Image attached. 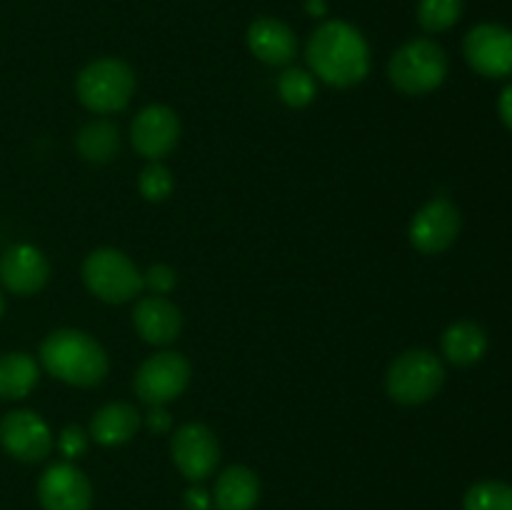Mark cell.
Segmentation results:
<instances>
[{"label":"cell","instance_id":"obj_5","mask_svg":"<svg viewBox=\"0 0 512 510\" xmlns=\"http://www.w3.org/2000/svg\"><path fill=\"white\" fill-rule=\"evenodd\" d=\"M445 383L443 360L423 348L405 350L385 373V390L400 405H423L440 393Z\"/></svg>","mask_w":512,"mask_h":510},{"label":"cell","instance_id":"obj_11","mask_svg":"<svg viewBox=\"0 0 512 510\" xmlns=\"http://www.w3.org/2000/svg\"><path fill=\"white\" fill-rule=\"evenodd\" d=\"M463 53L470 68L485 78L512 75V30L500 23H480L465 35Z\"/></svg>","mask_w":512,"mask_h":510},{"label":"cell","instance_id":"obj_13","mask_svg":"<svg viewBox=\"0 0 512 510\" xmlns=\"http://www.w3.org/2000/svg\"><path fill=\"white\" fill-rule=\"evenodd\" d=\"M180 118L168 105H148L135 115L130 125V143L143 158L160 160L180 143Z\"/></svg>","mask_w":512,"mask_h":510},{"label":"cell","instance_id":"obj_6","mask_svg":"<svg viewBox=\"0 0 512 510\" xmlns=\"http://www.w3.org/2000/svg\"><path fill=\"white\" fill-rule=\"evenodd\" d=\"M83 283L98 300L120 305L140 295L143 273L118 248H95L83 260Z\"/></svg>","mask_w":512,"mask_h":510},{"label":"cell","instance_id":"obj_19","mask_svg":"<svg viewBox=\"0 0 512 510\" xmlns=\"http://www.w3.org/2000/svg\"><path fill=\"white\" fill-rule=\"evenodd\" d=\"M440 348H443L448 363L468 368V365L483 360V355L488 353V333L473 320H458V323L445 328Z\"/></svg>","mask_w":512,"mask_h":510},{"label":"cell","instance_id":"obj_28","mask_svg":"<svg viewBox=\"0 0 512 510\" xmlns=\"http://www.w3.org/2000/svg\"><path fill=\"white\" fill-rule=\"evenodd\" d=\"M145 425H148L153 433H168L170 428H173V418H170V413L165 410V405H153L150 408V413L145 415Z\"/></svg>","mask_w":512,"mask_h":510},{"label":"cell","instance_id":"obj_20","mask_svg":"<svg viewBox=\"0 0 512 510\" xmlns=\"http://www.w3.org/2000/svg\"><path fill=\"white\" fill-rule=\"evenodd\" d=\"M40 380V365L30 353L15 350V353L0 355V398L20 400L35 390Z\"/></svg>","mask_w":512,"mask_h":510},{"label":"cell","instance_id":"obj_18","mask_svg":"<svg viewBox=\"0 0 512 510\" xmlns=\"http://www.w3.org/2000/svg\"><path fill=\"white\" fill-rule=\"evenodd\" d=\"M213 500L218 510H253L260 500V478L248 465H230L215 480Z\"/></svg>","mask_w":512,"mask_h":510},{"label":"cell","instance_id":"obj_30","mask_svg":"<svg viewBox=\"0 0 512 510\" xmlns=\"http://www.w3.org/2000/svg\"><path fill=\"white\" fill-rule=\"evenodd\" d=\"M305 8H308V13L310 15H315V18H320V15H325V0H308V3H305Z\"/></svg>","mask_w":512,"mask_h":510},{"label":"cell","instance_id":"obj_21","mask_svg":"<svg viewBox=\"0 0 512 510\" xmlns=\"http://www.w3.org/2000/svg\"><path fill=\"white\" fill-rule=\"evenodd\" d=\"M75 148H78L80 158L88 160V163H108L120 150L118 125L108 118L90 120L88 125L80 128L78 138H75Z\"/></svg>","mask_w":512,"mask_h":510},{"label":"cell","instance_id":"obj_29","mask_svg":"<svg viewBox=\"0 0 512 510\" xmlns=\"http://www.w3.org/2000/svg\"><path fill=\"white\" fill-rule=\"evenodd\" d=\"M498 113H500V120H503V123L512 130V83L505 85V90L500 93Z\"/></svg>","mask_w":512,"mask_h":510},{"label":"cell","instance_id":"obj_15","mask_svg":"<svg viewBox=\"0 0 512 510\" xmlns=\"http://www.w3.org/2000/svg\"><path fill=\"white\" fill-rule=\"evenodd\" d=\"M133 325L150 345H170L183 330V313L165 295H145L133 308Z\"/></svg>","mask_w":512,"mask_h":510},{"label":"cell","instance_id":"obj_26","mask_svg":"<svg viewBox=\"0 0 512 510\" xmlns=\"http://www.w3.org/2000/svg\"><path fill=\"white\" fill-rule=\"evenodd\" d=\"M143 285L145 288H150V293L153 295H168L170 290L178 285V273H175L170 265L155 263L143 273Z\"/></svg>","mask_w":512,"mask_h":510},{"label":"cell","instance_id":"obj_9","mask_svg":"<svg viewBox=\"0 0 512 510\" xmlns=\"http://www.w3.org/2000/svg\"><path fill=\"white\" fill-rule=\"evenodd\" d=\"M55 440L35 410H10L0 420V448L20 463H43Z\"/></svg>","mask_w":512,"mask_h":510},{"label":"cell","instance_id":"obj_17","mask_svg":"<svg viewBox=\"0 0 512 510\" xmlns=\"http://www.w3.org/2000/svg\"><path fill=\"white\" fill-rule=\"evenodd\" d=\"M140 423H143V418L135 410V405L108 403L95 410V415L90 418L88 435L103 448H115V445H123L130 438H135Z\"/></svg>","mask_w":512,"mask_h":510},{"label":"cell","instance_id":"obj_8","mask_svg":"<svg viewBox=\"0 0 512 510\" xmlns=\"http://www.w3.org/2000/svg\"><path fill=\"white\" fill-rule=\"evenodd\" d=\"M460 225L458 205L448 198H433L410 220V245L423 255H440L458 240Z\"/></svg>","mask_w":512,"mask_h":510},{"label":"cell","instance_id":"obj_16","mask_svg":"<svg viewBox=\"0 0 512 510\" xmlns=\"http://www.w3.org/2000/svg\"><path fill=\"white\" fill-rule=\"evenodd\" d=\"M248 48L260 63L275 65V68H285L298 55V38H295L293 28L278 18H263L253 20L248 28Z\"/></svg>","mask_w":512,"mask_h":510},{"label":"cell","instance_id":"obj_10","mask_svg":"<svg viewBox=\"0 0 512 510\" xmlns=\"http://www.w3.org/2000/svg\"><path fill=\"white\" fill-rule=\"evenodd\" d=\"M173 463L190 483L210 478L220 463V443L213 430L203 423H185L170 438Z\"/></svg>","mask_w":512,"mask_h":510},{"label":"cell","instance_id":"obj_14","mask_svg":"<svg viewBox=\"0 0 512 510\" xmlns=\"http://www.w3.org/2000/svg\"><path fill=\"white\" fill-rule=\"evenodd\" d=\"M50 278V263L40 248L30 243L10 245L0 258V280L15 295H35Z\"/></svg>","mask_w":512,"mask_h":510},{"label":"cell","instance_id":"obj_22","mask_svg":"<svg viewBox=\"0 0 512 510\" xmlns=\"http://www.w3.org/2000/svg\"><path fill=\"white\" fill-rule=\"evenodd\" d=\"M278 95L288 108H308L318 95L315 75L305 68H285L278 78Z\"/></svg>","mask_w":512,"mask_h":510},{"label":"cell","instance_id":"obj_1","mask_svg":"<svg viewBox=\"0 0 512 510\" xmlns=\"http://www.w3.org/2000/svg\"><path fill=\"white\" fill-rule=\"evenodd\" d=\"M305 58L315 78L333 88H353L370 73V45L348 20H328L310 33Z\"/></svg>","mask_w":512,"mask_h":510},{"label":"cell","instance_id":"obj_31","mask_svg":"<svg viewBox=\"0 0 512 510\" xmlns=\"http://www.w3.org/2000/svg\"><path fill=\"white\" fill-rule=\"evenodd\" d=\"M3 310H5V300H3V293H0V315H3Z\"/></svg>","mask_w":512,"mask_h":510},{"label":"cell","instance_id":"obj_27","mask_svg":"<svg viewBox=\"0 0 512 510\" xmlns=\"http://www.w3.org/2000/svg\"><path fill=\"white\" fill-rule=\"evenodd\" d=\"M88 438L90 435L85 433L80 425H68V428L60 433L58 450L68 460H75V458H80V455H85V450H88Z\"/></svg>","mask_w":512,"mask_h":510},{"label":"cell","instance_id":"obj_25","mask_svg":"<svg viewBox=\"0 0 512 510\" xmlns=\"http://www.w3.org/2000/svg\"><path fill=\"white\" fill-rule=\"evenodd\" d=\"M175 188V178L170 173V168H165L158 160H150L138 175V190L148 203H163L165 198H170Z\"/></svg>","mask_w":512,"mask_h":510},{"label":"cell","instance_id":"obj_12","mask_svg":"<svg viewBox=\"0 0 512 510\" xmlns=\"http://www.w3.org/2000/svg\"><path fill=\"white\" fill-rule=\"evenodd\" d=\"M38 503L43 510H90L93 485L78 465L60 460L38 478Z\"/></svg>","mask_w":512,"mask_h":510},{"label":"cell","instance_id":"obj_7","mask_svg":"<svg viewBox=\"0 0 512 510\" xmlns=\"http://www.w3.org/2000/svg\"><path fill=\"white\" fill-rule=\"evenodd\" d=\"M190 360L183 353L163 350L140 363L135 370L133 390L145 405H168L170 400L180 398L190 385Z\"/></svg>","mask_w":512,"mask_h":510},{"label":"cell","instance_id":"obj_24","mask_svg":"<svg viewBox=\"0 0 512 510\" xmlns=\"http://www.w3.org/2000/svg\"><path fill=\"white\" fill-rule=\"evenodd\" d=\"M463 15V0H418V23L425 33H445Z\"/></svg>","mask_w":512,"mask_h":510},{"label":"cell","instance_id":"obj_2","mask_svg":"<svg viewBox=\"0 0 512 510\" xmlns=\"http://www.w3.org/2000/svg\"><path fill=\"white\" fill-rule=\"evenodd\" d=\"M40 365L55 380L73 388H95L110 370L108 353L103 345L85 330H53L40 343Z\"/></svg>","mask_w":512,"mask_h":510},{"label":"cell","instance_id":"obj_4","mask_svg":"<svg viewBox=\"0 0 512 510\" xmlns=\"http://www.w3.org/2000/svg\"><path fill=\"white\" fill-rule=\"evenodd\" d=\"M78 100L90 113H118L135 93V73L125 60L98 58L85 65L75 78Z\"/></svg>","mask_w":512,"mask_h":510},{"label":"cell","instance_id":"obj_23","mask_svg":"<svg viewBox=\"0 0 512 510\" xmlns=\"http://www.w3.org/2000/svg\"><path fill=\"white\" fill-rule=\"evenodd\" d=\"M465 510H512V485L503 480H480L463 498Z\"/></svg>","mask_w":512,"mask_h":510},{"label":"cell","instance_id":"obj_3","mask_svg":"<svg viewBox=\"0 0 512 510\" xmlns=\"http://www.w3.org/2000/svg\"><path fill=\"white\" fill-rule=\"evenodd\" d=\"M448 78V55L435 40L413 38L388 60V80L403 95H428Z\"/></svg>","mask_w":512,"mask_h":510}]
</instances>
